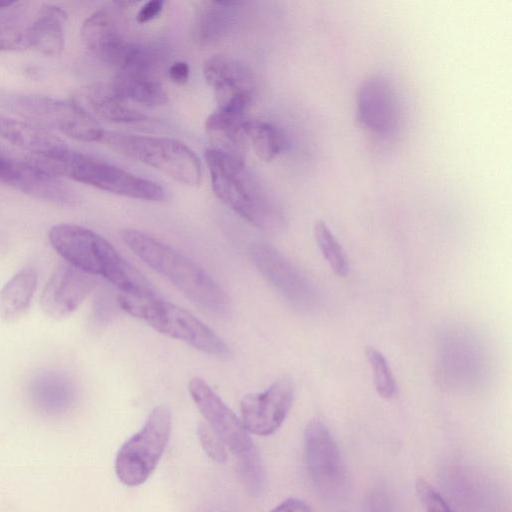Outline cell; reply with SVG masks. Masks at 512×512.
<instances>
[{
    "label": "cell",
    "instance_id": "obj_22",
    "mask_svg": "<svg viewBox=\"0 0 512 512\" xmlns=\"http://www.w3.org/2000/svg\"><path fill=\"white\" fill-rule=\"evenodd\" d=\"M246 117L216 110L205 121V132L213 144L211 148L244 159L247 137L244 131Z\"/></svg>",
    "mask_w": 512,
    "mask_h": 512
},
{
    "label": "cell",
    "instance_id": "obj_25",
    "mask_svg": "<svg viewBox=\"0 0 512 512\" xmlns=\"http://www.w3.org/2000/svg\"><path fill=\"white\" fill-rule=\"evenodd\" d=\"M109 86L126 101L132 100L149 106H157L165 104L168 100L163 86L150 76L118 72Z\"/></svg>",
    "mask_w": 512,
    "mask_h": 512
},
{
    "label": "cell",
    "instance_id": "obj_36",
    "mask_svg": "<svg viewBox=\"0 0 512 512\" xmlns=\"http://www.w3.org/2000/svg\"><path fill=\"white\" fill-rule=\"evenodd\" d=\"M189 65L185 61H176L170 65L168 75L176 84H185L189 78Z\"/></svg>",
    "mask_w": 512,
    "mask_h": 512
},
{
    "label": "cell",
    "instance_id": "obj_15",
    "mask_svg": "<svg viewBox=\"0 0 512 512\" xmlns=\"http://www.w3.org/2000/svg\"><path fill=\"white\" fill-rule=\"evenodd\" d=\"M398 99L387 78L373 75L360 85L356 99L358 122L371 133L389 136L398 124Z\"/></svg>",
    "mask_w": 512,
    "mask_h": 512
},
{
    "label": "cell",
    "instance_id": "obj_30",
    "mask_svg": "<svg viewBox=\"0 0 512 512\" xmlns=\"http://www.w3.org/2000/svg\"><path fill=\"white\" fill-rule=\"evenodd\" d=\"M237 458L246 489L253 495L259 494L264 484V468L256 446Z\"/></svg>",
    "mask_w": 512,
    "mask_h": 512
},
{
    "label": "cell",
    "instance_id": "obj_3",
    "mask_svg": "<svg viewBox=\"0 0 512 512\" xmlns=\"http://www.w3.org/2000/svg\"><path fill=\"white\" fill-rule=\"evenodd\" d=\"M120 236L135 255L193 303L216 315L228 313L230 302L225 291L195 262L142 231L123 229Z\"/></svg>",
    "mask_w": 512,
    "mask_h": 512
},
{
    "label": "cell",
    "instance_id": "obj_18",
    "mask_svg": "<svg viewBox=\"0 0 512 512\" xmlns=\"http://www.w3.org/2000/svg\"><path fill=\"white\" fill-rule=\"evenodd\" d=\"M9 186L61 206H74L78 202L75 191L60 177L43 171L29 160L18 161Z\"/></svg>",
    "mask_w": 512,
    "mask_h": 512
},
{
    "label": "cell",
    "instance_id": "obj_16",
    "mask_svg": "<svg viewBox=\"0 0 512 512\" xmlns=\"http://www.w3.org/2000/svg\"><path fill=\"white\" fill-rule=\"evenodd\" d=\"M95 285L94 276L67 262L60 263L42 291L41 308L51 318L68 317L81 305Z\"/></svg>",
    "mask_w": 512,
    "mask_h": 512
},
{
    "label": "cell",
    "instance_id": "obj_4",
    "mask_svg": "<svg viewBox=\"0 0 512 512\" xmlns=\"http://www.w3.org/2000/svg\"><path fill=\"white\" fill-rule=\"evenodd\" d=\"M29 161L54 176L68 177L116 195L145 201H162L166 197L158 183L67 146L50 155L33 156Z\"/></svg>",
    "mask_w": 512,
    "mask_h": 512
},
{
    "label": "cell",
    "instance_id": "obj_1",
    "mask_svg": "<svg viewBox=\"0 0 512 512\" xmlns=\"http://www.w3.org/2000/svg\"><path fill=\"white\" fill-rule=\"evenodd\" d=\"M48 238L67 263L92 276H102L121 293L156 296L147 279L101 235L81 226L58 224L50 229Z\"/></svg>",
    "mask_w": 512,
    "mask_h": 512
},
{
    "label": "cell",
    "instance_id": "obj_10",
    "mask_svg": "<svg viewBox=\"0 0 512 512\" xmlns=\"http://www.w3.org/2000/svg\"><path fill=\"white\" fill-rule=\"evenodd\" d=\"M203 75L214 91L217 110L246 117L255 89V76L247 65L232 57L215 55L205 61Z\"/></svg>",
    "mask_w": 512,
    "mask_h": 512
},
{
    "label": "cell",
    "instance_id": "obj_24",
    "mask_svg": "<svg viewBox=\"0 0 512 512\" xmlns=\"http://www.w3.org/2000/svg\"><path fill=\"white\" fill-rule=\"evenodd\" d=\"M85 96L92 110L101 118L116 123L143 121L146 116L131 107L109 85L94 84L86 89Z\"/></svg>",
    "mask_w": 512,
    "mask_h": 512
},
{
    "label": "cell",
    "instance_id": "obj_5",
    "mask_svg": "<svg viewBox=\"0 0 512 512\" xmlns=\"http://www.w3.org/2000/svg\"><path fill=\"white\" fill-rule=\"evenodd\" d=\"M120 307L144 321L156 331L181 340L193 348L216 357H227L229 349L223 340L189 311L157 296L140 297L120 293Z\"/></svg>",
    "mask_w": 512,
    "mask_h": 512
},
{
    "label": "cell",
    "instance_id": "obj_12",
    "mask_svg": "<svg viewBox=\"0 0 512 512\" xmlns=\"http://www.w3.org/2000/svg\"><path fill=\"white\" fill-rule=\"evenodd\" d=\"M188 390L206 424L234 455L239 457L255 447L241 420L203 379L192 378Z\"/></svg>",
    "mask_w": 512,
    "mask_h": 512
},
{
    "label": "cell",
    "instance_id": "obj_28",
    "mask_svg": "<svg viewBox=\"0 0 512 512\" xmlns=\"http://www.w3.org/2000/svg\"><path fill=\"white\" fill-rule=\"evenodd\" d=\"M314 236L332 271L340 277L346 276L349 272V264L345 252L323 220H318L315 223Z\"/></svg>",
    "mask_w": 512,
    "mask_h": 512
},
{
    "label": "cell",
    "instance_id": "obj_33",
    "mask_svg": "<svg viewBox=\"0 0 512 512\" xmlns=\"http://www.w3.org/2000/svg\"><path fill=\"white\" fill-rule=\"evenodd\" d=\"M416 491L426 512H453L440 493L425 479L417 481Z\"/></svg>",
    "mask_w": 512,
    "mask_h": 512
},
{
    "label": "cell",
    "instance_id": "obj_31",
    "mask_svg": "<svg viewBox=\"0 0 512 512\" xmlns=\"http://www.w3.org/2000/svg\"><path fill=\"white\" fill-rule=\"evenodd\" d=\"M4 11H0V51L24 49V35L27 26L20 24L16 12L3 13Z\"/></svg>",
    "mask_w": 512,
    "mask_h": 512
},
{
    "label": "cell",
    "instance_id": "obj_7",
    "mask_svg": "<svg viewBox=\"0 0 512 512\" xmlns=\"http://www.w3.org/2000/svg\"><path fill=\"white\" fill-rule=\"evenodd\" d=\"M0 105L25 119L58 130L76 140L102 141L105 134L98 121L73 100L7 93L0 95Z\"/></svg>",
    "mask_w": 512,
    "mask_h": 512
},
{
    "label": "cell",
    "instance_id": "obj_29",
    "mask_svg": "<svg viewBox=\"0 0 512 512\" xmlns=\"http://www.w3.org/2000/svg\"><path fill=\"white\" fill-rule=\"evenodd\" d=\"M365 355L370 364L378 394L385 399L392 398L396 393V383L386 358L373 347H367Z\"/></svg>",
    "mask_w": 512,
    "mask_h": 512
},
{
    "label": "cell",
    "instance_id": "obj_37",
    "mask_svg": "<svg viewBox=\"0 0 512 512\" xmlns=\"http://www.w3.org/2000/svg\"><path fill=\"white\" fill-rule=\"evenodd\" d=\"M270 512H312V510L304 501L297 498H289L281 502Z\"/></svg>",
    "mask_w": 512,
    "mask_h": 512
},
{
    "label": "cell",
    "instance_id": "obj_6",
    "mask_svg": "<svg viewBox=\"0 0 512 512\" xmlns=\"http://www.w3.org/2000/svg\"><path fill=\"white\" fill-rule=\"evenodd\" d=\"M102 141L113 151L148 165L186 186L197 187L202 180L199 157L183 142L120 132H105Z\"/></svg>",
    "mask_w": 512,
    "mask_h": 512
},
{
    "label": "cell",
    "instance_id": "obj_8",
    "mask_svg": "<svg viewBox=\"0 0 512 512\" xmlns=\"http://www.w3.org/2000/svg\"><path fill=\"white\" fill-rule=\"evenodd\" d=\"M172 417L168 406L153 408L142 428L119 449L115 473L126 486L143 484L156 468L171 435Z\"/></svg>",
    "mask_w": 512,
    "mask_h": 512
},
{
    "label": "cell",
    "instance_id": "obj_14",
    "mask_svg": "<svg viewBox=\"0 0 512 512\" xmlns=\"http://www.w3.org/2000/svg\"><path fill=\"white\" fill-rule=\"evenodd\" d=\"M304 458L316 487L332 492L341 486L344 468L338 446L328 428L318 419L311 420L304 430Z\"/></svg>",
    "mask_w": 512,
    "mask_h": 512
},
{
    "label": "cell",
    "instance_id": "obj_13",
    "mask_svg": "<svg viewBox=\"0 0 512 512\" xmlns=\"http://www.w3.org/2000/svg\"><path fill=\"white\" fill-rule=\"evenodd\" d=\"M250 255L261 275L291 305L301 309L313 305L315 293L310 282L277 249L258 243L251 248Z\"/></svg>",
    "mask_w": 512,
    "mask_h": 512
},
{
    "label": "cell",
    "instance_id": "obj_9",
    "mask_svg": "<svg viewBox=\"0 0 512 512\" xmlns=\"http://www.w3.org/2000/svg\"><path fill=\"white\" fill-rule=\"evenodd\" d=\"M480 339L463 328L447 330L439 340L438 374L451 388L471 389L488 376V353Z\"/></svg>",
    "mask_w": 512,
    "mask_h": 512
},
{
    "label": "cell",
    "instance_id": "obj_34",
    "mask_svg": "<svg viewBox=\"0 0 512 512\" xmlns=\"http://www.w3.org/2000/svg\"><path fill=\"white\" fill-rule=\"evenodd\" d=\"M365 512H393L389 499L381 492H373L367 497Z\"/></svg>",
    "mask_w": 512,
    "mask_h": 512
},
{
    "label": "cell",
    "instance_id": "obj_26",
    "mask_svg": "<svg viewBox=\"0 0 512 512\" xmlns=\"http://www.w3.org/2000/svg\"><path fill=\"white\" fill-rule=\"evenodd\" d=\"M237 1H212L205 4L199 19V39L204 44L218 41L229 30L234 8L242 5Z\"/></svg>",
    "mask_w": 512,
    "mask_h": 512
},
{
    "label": "cell",
    "instance_id": "obj_20",
    "mask_svg": "<svg viewBox=\"0 0 512 512\" xmlns=\"http://www.w3.org/2000/svg\"><path fill=\"white\" fill-rule=\"evenodd\" d=\"M29 394L37 409L57 415L67 412L72 407L76 399V387L66 375L47 371L33 379Z\"/></svg>",
    "mask_w": 512,
    "mask_h": 512
},
{
    "label": "cell",
    "instance_id": "obj_38",
    "mask_svg": "<svg viewBox=\"0 0 512 512\" xmlns=\"http://www.w3.org/2000/svg\"><path fill=\"white\" fill-rule=\"evenodd\" d=\"M17 160H13L0 153V182L9 184L16 167Z\"/></svg>",
    "mask_w": 512,
    "mask_h": 512
},
{
    "label": "cell",
    "instance_id": "obj_11",
    "mask_svg": "<svg viewBox=\"0 0 512 512\" xmlns=\"http://www.w3.org/2000/svg\"><path fill=\"white\" fill-rule=\"evenodd\" d=\"M294 399V384L288 377L273 382L266 390L249 393L240 401L241 422L248 433L268 436L285 421Z\"/></svg>",
    "mask_w": 512,
    "mask_h": 512
},
{
    "label": "cell",
    "instance_id": "obj_32",
    "mask_svg": "<svg viewBox=\"0 0 512 512\" xmlns=\"http://www.w3.org/2000/svg\"><path fill=\"white\" fill-rule=\"evenodd\" d=\"M200 444L210 459L222 464L227 460L225 445L206 423H201L197 429Z\"/></svg>",
    "mask_w": 512,
    "mask_h": 512
},
{
    "label": "cell",
    "instance_id": "obj_27",
    "mask_svg": "<svg viewBox=\"0 0 512 512\" xmlns=\"http://www.w3.org/2000/svg\"><path fill=\"white\" fill-rule=\"evenodd\" d=\"M244 131L255 154L263 161H271L285 148L283 133L271 123L262 120H246Z\"/></svg>",
    "mask_w": 512,
    "mask_h": 512
},
{
    "label": "cell",
    "instance_id": "obj_2",
    "mask_svg": "<svg viewBox=\"0 0 512 512\" xmlns=\"http://www.w3.org/2000/svg\"><path fill=\"white\" fill-rule=\"evenodd\" d=\"M205 161L213 192L220 201L259 230L277 233L283 229L280 206L244 159L208 148Z\"/></svg>",
    "mask_w": 512,
    "mask_h": 512
},
{
    "label": "cell",
    "instance_id": "obj_19",
    "mask_svg": "<svg viewBox=\"0 0 512 512\" xmlns=\"http://www.w3.org/2000/svg\"><path fill=\"white\" fill-rule=\"evenodd\" d=\"M67 14L55 5H43L24 35V49L45 55H58L65 46Z\"/></svg>",
    "mask_w": 512,
    "mask_h": 512
},
{
    "label": "cell",
    "instance_id": "obj_17",
    "mask_svg": "<svg viewBox=\"0 0 512 512\" xmlns=\"http://www.w3.org/2000/svg\"><path fill=\"white\" fill-rule=\"evenodd\" d=\"M81 39L96 59L118 70L134 46L124 37L114 14L107 9L97 10L85 19Z\"/></svg>",
    "mask_w": 512,
    "mask_h": 512
},
{
    "label": "cell",
    "instance_id": "obj_21",
    "mask_svg": "<svg viewBox=\"0 0 512 512\" xmlns=\"http://www.w3.org/2000/svg\"><path fill=\"white\" fill-rule=\"evenodd\" d=\"M0 138L33 153L34 156L50 155L66 147L60 138L44 128L1 113Z\"/></svg>",
    "mask_w": 512,
    "mask_h": 512
},
{
    "label": "cell",
    "instance_id": "obj_23",
    "mask_svg": "<svg viewBox=\"0 0 512 512\" xmlns=\"http://www.w3.org/2000/svg\"><path fill=\"white\" fill-rule=\"evenodd\" d=\"M38 273L26 267L17 272L0 290V317L8 323L21 318L37 288Z\"/></svg>",
    "mask_w": 512,
    "mask_h": 512
},
{
    "label": "cell",
    "instance_id": "obj_35",
    "mask_svg": "<svg viewBox=\"0 0 512 512\" xmlns=\"http://www.w3.org/2000/svg\"><path fill=\"white\" fill-rule=\"evenodd\" d=\"M163 4V1L159 0L144 3L137 13V22L143 24L155 19L161 13Z\"/></svg>",
    "mask_w": 512,
    "mask_h": 512
},
{
    "label": "cell",
    "instance_id": "obj_39",
    "mask_svg": "<svg viewBox=\"0 0 512 512\" xmlns=\"http://www.w3.org/2000/svg\"><path fill=\"white\" fill-rule=\"evenodd\" d=\"M17 2L15 1H2L0 0V11L6 10L14 6Z\"/></svg>",
    "mask_w": 512,
    "mask_h": 512
}]
</instances>
